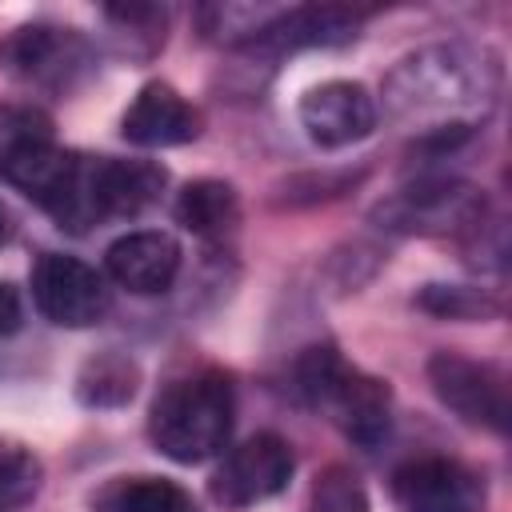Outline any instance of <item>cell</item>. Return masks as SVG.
Returning <instances> with one entry per match:
<instances>
[{
    "instance_id": "cell-6",
    "label": "cell",
    "mask_w": 512,
    "mask_h": 512,
    "mask_svg": "<svg viewBox=\"0 0 512 512\" xmlns=\"http://www.w3.org/2000/svg\"><path fill=\"white\" fill-rule=\"evenodd\" d=\"M32 300L40 316L60 328H92L108 316L112 292L92 264L64 252H44L32 264Z\"/></svg>"
},
{
    "instance_id": "cell-3",
    "label": "cell",
    "mask_w": 512,
    "mask_h": 512,
    "mask_svg": "<svg viewBox=\"0 0 512 512\" xmlns=\"http://www.w3.org/2000/svg\"><path fill=\"white\" fill-rule=\"evenodd\" d=\"M292 392L320 408L352 444L376 448L392 424V392L384 380L348 364L332 344L308 348L292 364Z\"/></svg>"
},
{
    "instance_id": "cell-1",
    "label": "cell",
    "mask_w": 512,
    "mask_h": 512,
    "mask_svg": "<svg viewBox=\"0 0 512 512\" xmlns=\"http://www.w3.org/2000/svg\"><path fill=\"white\" fill-rule=\"evenodd\" d=\"M500 92V68L488 52L464 44H432L404 56L384 76V108L396 120L424 124L420 136L472 132Z\"/></svg>"
},
{
    "instance_id": "cell-22",
    "label": "cell",
    "mask_w": 512,
    "mask_h": 512,
    "mask_svg": "<svg viewBox=\"0 0 512 512\" xmlns=\"http://www.w3.org/2000/svg\"><path fill=\"white\" fill-rule=\"evenodd\" d=\"M20 320H24L20 292H16L8 280H0V336H12V332L20 328Z\"/></svg>"
},
{
    "instance_id": "cell-16",
    "label": "cell",
    "mask_w": 512,
    "mask_h": 512,
    "mask_svg": "<svg viewBox=\"0 0 512 512\" xmlns=\"http://www.w3.org/2000/svg\"><path fill=\"white\" fill-rule=\"evenodd\" d=\"M92 512H196V500L164 476H112L92 492Z\"/></svg>"
},
{
    "instance_id": "cell-20",
    "label": "cell",
    "mask_w": 512,
    "mask_h": 512,
    "mask_svg": "<svg viewBox=\"0 0 512 512\" xmlns=\"http://www.w3.org/2000/svg\"><path fill=\"white\" fill-rule=\"evenodd\" d=\"M416 308L444 320H488L500 312V304L484 288H464V284H424Z\"/></svg>"
},
{
    "instance_id": "cell-5",
    "label": "cell",
    "mask_w": 512,
    "mask_h": 512,
    "mask_svg": "<svg viewBox=\"0 0 512 512\" xmlns=\"http://www.w3.org/2000/svg\"><path fill=\"white\" fill-rule=\"evenodd\" d=\"M392 232H476L484 228V196L464 180H416L372 212Z\"/></svg>"
},
{
    "instance_id": "cell-11",
    "label": "cell",
    "mask_w": 512,
    "mask_h": 512,
    "mask_svg": "<svg viewBox=\"0 0 512 512\" xmlns=\"http://www.w3.org/2000/svg\"><path fill=\"white\" fill-rule=\"evenodd\" d=\"M364 12L344 4H304V8H280L272 24L248 44L252 52H296V48H336L356 40Z\"/></svg>"
},
{
    "instance_id": "cell-13",
    "label": "cell",
    "mask_w": 512,
    "mask_h": 512,
    "mask_svg": "<svg viewBox=\"0 0 512 512\" xmlns=\"http://www.w3.org/2000/svg\"><path fill=\"white\" fill-rule=\"evenodd\" d=\"M104 268L120 288L136 296H156V292H168L180 272V244L168 232L140 228L108 244Z\"/></svg>"
},
{
    "instance_id": "cell-4",
    "label": "cell",
    "mask_w": 512,
    "mask_h": 512,
    "mask_svg": "<svg viewBox=\"0 0 512 512\" xmlns=\"http://www.w3.org/2000/svg\"><path fill=\"white\" fill-rule=\"evenodd\" d=\"M0 68L36 92L68 96L96 72V52L76 28L36 20L0 40Z\"/></svg>"
},
{
    "instance_id": "cell-8",
    "label": "cell",
    "mask_w": 512,
    "mask_h": 512,
    "mask_svg": "<svg viewBox=\"0 0 512 512\" xmlns=\"http://www.w3.org/2000/svg\"><path fill=\"white\" fill-rule=\"evenodd\" d=\"M292 472H296L292 444L276 432H256L220 460L212 476V496L224 508H252L260 500L280 496Z\"/></svg>"
},
{
    "instance_id": "cell-12",
    "label": "cell",
    "mask_w": 512,
    "mask_h": 512,
    "mask_svg": "<svg viewBox=\"0 0 512 512\" xmlns=\"http://www.w3.org/2000/svg\"><path fill=\"white\" fill-rule=\"evenodd\" d=\"M120 136L136 148H176L200 136V112L164 80H152L136 92L120 120Z\"/></svg>"
},
{
    "instance_id": "cell-18",
    "label": "cell",
    "mask_w": 512,
    "mask_h": 512,
    "mask_svg": "<svg viewBox=\"0 0 512 512\" xmlns=\"http://www.w3.org/2000/svg\"><path fill=\"white\" fill-rule=\"evenodd\" d=\"M100 16L112 24L116 48L124 56L148 60V56H156L164 48L168 8H160V4H108Z\"/></svg>"
},
{
    "instance_id": "cell-21",
    "label": "cell",
    "mask_w": 512,
    "mask_h": 512,
    "mask_svg": "<svg viewBox=\"0 0 512 512\" xmlns=\"http://www.w3.org/2000/svg\"><path fill=\"white\" fill-rule=\"evenodd\" d=\"M312 512H368V492L356 472L332 464L312 484Z\"/></svg>"
},
{
    "instance_id": "cell-7",
    "label": "cell",
    "mask_w": 512,
    "mask_h": 512,
    "mask_svg": "<svg viewBox=\"0 0 512 512\" xmlns=\"http://www.w3.org/2000/svg\"><path fill=\"white\" fill-rule=\"evenodd\" d=\"M428 384L444 408L464 424L504 432L508 428V380L488 360H468L460 352H436L428 360Z\"/></svg>"
},
{
    "instance_id": "cell-19",
    "label": "cell",
    "mask_w": 512,
    "mask_h": 512,
    "mask_svg": "<svg viewBox=\"0 0 512 512\" xmlns=\"http://www.w3.org/2000/svg\"><path fill=\"white\" fill-rule=\"evenodd\" d=\"M40 480H44L40 456L32 448H24L20 440L0 436V512L24 508L40 492Z\"/></svg>"
},
{
    "instance_id": "cell-14",
    "label": "cell",
    "mask_w": 512,
    "mask_h": 512,
    "mask_svg": "<svg viewBox=\"0 0 512 512\" xmlns=\"http://www.w3.org/2000/svg\"><path fill=\"white\" fill-rule=\"evenodd\" d=\"M168 184V172L152 160H116L96 156V208L100 224L120 216H140L148 204L160 200Z\"/></svg>"
},
{
    "instance_id": "cell-15",
    "label": "cell",
    "mask_w": 512,
    "mask_h": 512,
    "mask_svg": "<svg viewBox=\"0 0 512 512\" xmlns=\"http://www.w3.org/2000/svg\"><path fill=\"white\" fill-rule=\"evenodd\" d=\"M176 224H184L192 236L224 240L240 224V200L236 188L224 180H192L176 196Z\"/></svg>"
},
{
    "instance_id": "cell-10",
    "label": "cell",
    "mask_w": 512,
    "mask_h": 512,
    "mask_svg": "<svg viewBox=\"0 0 512 512\" xmlns=\"http://www.w3.org/2000/svg\"><path fill=\"white\" fill-rule=\"evenodd\" d=\"M376 96L360 80H324L300 96V128L320 148H348L376 128Z\"/></svg>"
},
{
    "instance_id": "cell-2",
    "label": "cell",
    "mask_w": 512,
    "mask_h": 512,
    "mask_svg": "<svg viewBox=\"0 0 512 512\" xmlns=\"http://www.w3.org/2000/svg\"><path fill=\"white\" fill-rule=\"evenodd\" d=\"M232 416H236L232 380L216 368H200L160 388L148 412V436L168 460L200 464L228 444Z\"/></svg>"
},
{
    "instance_id": "cell-23",
    "label": "cell",
    "mask_w": 512,
    "mask_h": 512,
    "mask_svg": "<svg viewBox=\"0 0 512 512\" xmlns=\"http://www.w3.org/2000/svg\"><path fill=\"white\" fill-rule=\"evenodd\" d=\"M8 232H12V216H8V208L0 204V244L8 240Z\"/></svg>"
},
{
    "instance_id": "cell-17",
    "label": "cell",
    "mask_w": 512,
    "mask_h": 512,
    "mask_svg": "<svg viewBox=\"0 0 512 512\" xmlns=\"http://www.w3.org/2000/svg\"><path fill=\"white\" fill-rule=\"evenodd\" d=\"M136 384H140V368L132 356L124 352H100L92 356L80 376H76V396L80 404L88 408H120L136 396Z\"/></svg>"
},
{
    "instance_id": "cell-9",
    "label": "cell",
    "mask_w": 512,
    "mask_h": 512,
    "mask_svg": "<svg viewBox=\"0 0 512 512\" xmlns=\"http://www.w3.org/2000/svg\"><path fill=\"white\" fill-rule=\"evenodd\" d=\"M392 496L404 512H484V476L460 460L424 456L396 468Z\"/></svg>"
}]
</instances>
